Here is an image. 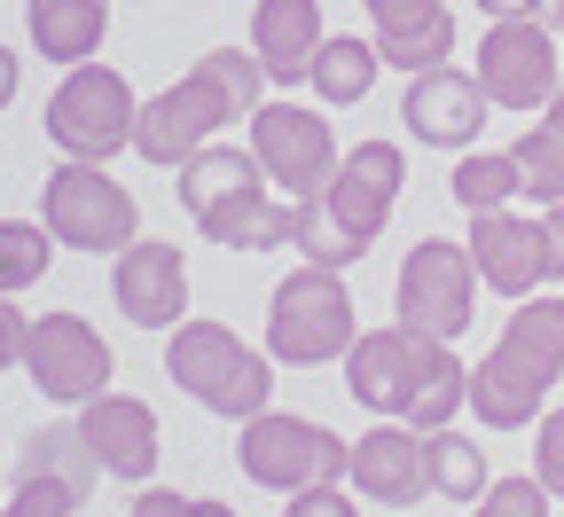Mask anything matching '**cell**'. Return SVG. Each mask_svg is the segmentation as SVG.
<instances>
[{
	"label": "cell",
	"instance_id": "obj_34",
	"mask_svg": "<svg viewBox=\"0 0 564 517\" xmlns=\"http://www.w3.org/2000/svg\"><path fill=\"white\" fill-rule=\"evenodd\" d=\"M282 517H361V509H352V494H345L337 478H322V486H299Z\"/></svg>",
	"mask_w": 564,
	"mask_h": 517
},
{
	"label": "cell",
	"instance_id": "obj_12",
	"mask_svg": "<svg viewBox=\"0 0 564 517\" xmlns=\"http://www.w3.org/2000/svg\"><path fill=\"white\" fill-rule=\"evenodd\" d=\"M470 259H478V282L502 290V299H533V290L564 282V251L549 236V219H525V212H470Z\"/></svg>",
	"mask_w": 564,
	"mask_h": 517
},
{
	"label": "cell",
	"instance_id": "obj_43",
	"mask_svg": "<svg viewBox=\"0 0 564 517\" xmlns=\"http://www.w3.org/2000/svg\"><path fill=\"white\" fill-rule=\"evenodd\" d=\"M549 236H556V251H564V204H549Z\"/></svg>",
	"mask_w": 564,
	"mask_h": 517
},
{
	"label": "cell",
	"instance_id": "obj_37",
	"mask_svg": "<svg viewBox=\"0 0 564 517\" xmlns=\"http://www.w3.org/2000/svg\"><path fill=\"white\" fill-rule=\"evenodd\" d=\"M126 517H188V494H165V486H150V494H141Z\"/></svg>",
	"mask_w": 564,
	"mask_h": 517
},
{
	"label": "cell",
	"instance_id": "obj_1",
	"mask_svg": "<svg viewBox=\"0 0 564 517\" xmlns=\"http://www.w3.org/2000/svg\"><path fill=\"white\" fill-rule=\"evenodd\" d=\"M345 392L369 416H400L415 431H447L470 408V368L447 337H423L408 322L392 330H361L345 353Z\"/></svg>",
	"mask_w": 564,
	"mask_h": 517
},
{
	"label": "cell",
	"instance_id": "obj_33",
	"mask_svg": "<svg viewBox=\"0 0 564 517\" xmlns=\"http://www.w3.org/2000/svg\"><path fill=\"white\" fill-rule=\"evenodd\" d=\"M79 502H70L63 486H47V478H17V494L0 502V517H70Z\"/></svg>",
	"mask_w": 564,
	"mask_h": 517
},
{
	"label": "cell",
	"instance_id": "obj_13",
	"mask_svg": "<svg viewBox=\"0 0 564 517\" xmlns=\"http://www.w3.org/2000/svg\"><path fill=\"white\" fill-rule=\"evenodd\" d=\"M24 368H32V385L55 400V408H87L95 392H110V337L79 314H40L32 337H24Z\"/></svg>",
	"mask_w": 564,
	"mask_h": 517
},
{
	"label": "cell",
	"instance_id": "obj_41",
	"mask_svg": "<svg viewBox=\"0 0 564 517\" xmlns=\"http://www.w3.org/2000/svg\"><path fill=\"white\" fill-rule=\"evenodd\" d=\"M541 126H556V133H564V87L549 95V110H541Z\"/></svg>",
	"mask_w": 564,
	"mask_h": 517
},
{
	"label": "cell",
	"instance_id": "obj_6",
	"mask_svg": "<svg viewBox=\"0 0 564 517\" xmlns=\"http://www.w3.org/2000/svg\"><path fill=\"white\" fill-rule=\"evenodd\" d=\"M133 126H141V103L110 63H70L63 87L47 95V133H55L63 158L110 165L118 150H133Z\"/></svg>",
	"mask_w": 564,
	"mask_h": 517
},
{
	"label": "cell",
	"instance_id": "obj_4",
	"mask_svg": "<svg viewBox=\"0 0 564 517\" xmlns=\"http://www.w3.org/2000/svg\"><path fill=\"white\" fill-rule=\"evenodd\" d=\"M165 368H173V385L196 408L236 416V423H251L267 408V392H274V353L243 345L228 322H181L173 345H165Z\"/></svg>",
	"mask_w": 564,
	"mask_h": 517
},
{
	"label": "cell",
	"instance_id": "obj_15",
	"mask_svg": "<svg viewBox=\"0 0 564 517\" xmlns=\"http://www.w3.org/2000/svg\"><path fill=\"white\" fill-rule=\"evenodd\" d=\"M110 299L133 330H181L188 322V259L165 236H133L110 267Z\"/></svg>",
	"mask_w": 564,
	"mask_h": 517
},
{
	"label": "cell",
	"instance_id": "obj_14",
	"mask_svg": "<svg viewBox=\"0 0 564 517\" xmlns=\"http://www.w3.org/2000/svg\"><path fill=\"white\" fill-rule=\"evenodd\" d=\"M400 181H408L400 141H352V150L337 158L322 204H329L337 236H345L352 251H369V244L384 236V219H392V204H400Z\"/></svg>",
	"mask_w": 564,
	"mask_h": 517
},
{
	"label": "cell",
	"instance_id": "obj_42",
	"mask_svg": "<svg viewBox=\"0 0 564 517\" xmlns=\"http://www.w3.org/2000/svg\"><path fill=\"white\" fill-rule=\"evenodd\" d=\"M188 517H236L228 502H188Z\"/></svg>",
	"mask_w": 564,
	"mask_h": 517
},
{
	"label": "cell",
	"instance_id": "obj_39",
	"mask_svg": "<svg viewBox=\"0 0 564 517\" xmlns=\"http://www.w3.org/2000/svg\"><path fill=\"white\" fill-rule=\"evenodd\" d=\"M478 9H486V24H494V17H533V0H478Z\"/></svg>",
	"mask_w": 564,
	"mask_h": 517
},
{
	"label": "cell",
	"instance_id": "obj_7",
	"mask_svg": "<svg viewBox=\"0 0 564 517\" xmlns=\"http://www.w3.org/2000/svg\"><path fill=\"white\" fill-rule=\"evenodd\" d=\"M345 439L322 431L314 416H291V408H259L236 439V463L251 486L267 494H299V486H322V478H345Z\"/></svg>",
	"mask_w": 564,
	"mask_h": 517
},
{
	"label": "cell",
	"instance_id": "obj_11",
	"mask_svg": "<svg viewBox=\"0 0 564 517\" xmlns=\"http://www.w3.org/2000/svg\"><path fill=\"white\" fill-rule=\"evenodd\" d=\"M478 87L494 95V110H549V95L564 87L556 79V32L541 17H494L486 40H478Z\"/></svg>",
	"mask_w": 564,
	"mask_h": 517
},
{
	"label": "cell",
	"instance_id": "obj_27",
	"mask_svg": "<svg viewBox=\"0 0 564 517\" xmlns=\"http://www.w3.org/2000/svg\"><path fill=\"white\" fill-rule=\"evenodd\" d=\"M447 189H455L463 212H502L518 196V158L510 150H463L455 173H447Z\"/></svg>",
	"mask_w": 564,
	"mask_h": 517
},
{
	"label": "cell",
	"instance_id": "obj_40",
	"mask_svg": "<svg viewBox=\"0 0 564 517\" xmlns=\"http://www.w3.org/2000/svg\"><path fill=\"white\" fill-rule=\"evenodd\" d=\"M533 17H541L549 32H564V0H533Z\"/></svg>",
	"mask_w": 564,
	"mask_h": 517
},
{
	"label": "cell",
	"instance_id": "obj_2",
	"mask_svg": "<svg viewBox=\"0 0 564 517\" xmlns=\"http://www.w3.org/2000/svg\"><path fill=\"white\" fill-rule=\"evenodd\" d=\"M259 103H267V63H259L251 47H204L165 95L141 103L133 150L150 158V165H173V173H181L228 118H251Z\"/></svg>",
	"mask_w": 564,
	"mask_h": 517
},
{
	"label": "cell",
	"instance_id": "obj_38",
	"mask_svg": "<svg viewBox=\"0 0 564 517\" xmlns=\"http://www.w3.org/2000/svg\"><path fill=\"white\" fill-rule=\"evenodd\" d=\"M17 79H24V63H17V47H0V110L17 103Z\"/></svg>",
	"mask_w": 564,
	"mask_h": 517
},
{
	"label": "cell",
	"instance_id": "obj_9",
	"mask_svg": "<svg viewBox=\"0 0 564 517\" xmlns=\"http://www.w3.org/2000/svg\"><path fill=\"white\" fill-rule=\"evenodd\" d=\"M478 259H470V244H447V236H432V244H415L408 259H400V282H392V306H400V322L408 330H423V337H463L470 330V314H478Z\"/></svg>",
	"mask_w": 564,
	"mask_h": 517
},
{
	"label": "cell",
	"instance_id": "obj_28",
	"mask_svg": "<svg viewBox=\"0 0 564 517\" xmlns=\"http://www.w3.org/2000/svg\"><path fill=\"white\" fill-rule=\"evenodd\" d=\"M510 158H518V196L564 204V133H556V126H525Z\"/></svg>",
	"mask_w": 564,
	"mask_h": 517
},
{
	"label": "cell",
	"instance_id": "obj_29",
	"mask_svg": "<svg viewBox=\"0 0 564 517\" xmlns=\"http://www.w3.org/2000/svg\"><path fill=\"white\" fill-rule=\"evenodd\" d=\"M55 259V236H47V219L32 228V219H0V299H17V290H32Z\"/></svg>",
	"mask_w": 564,
	"mask_h": 517
},
{
	"label": "cell",
	"instance_id": "obj_23",
	"mask_svg": "<svg viewBox=\"0 0 564 517\" xmlns=\"http://www.w3.org/2000/svg\"><path fill=\"white\" fill-rule=\"evenodd\" d=\"M102 32H110V0H32V47L63 71L95 63Z\"/></svg>",
	"mask_w": 564,
	"mask_h": 517
},
{
	"label": "cell",
	"instance_id": "obj_35",
	"mask_svg": "<svg viewBox=\"0 0 564 517\" xmlns=\"http://www.w3.org/2000/svg\"><path fill=\"white\" fill-rule=\"evenodd\" d=\"M361 9L377 17V32H392V24H423V17L440 9V0H361Z\"/></svg>",
	"mask_w": 564,
	"mask_h": 517
},
{
	"label": "cell",
	"instance_id": "obj_30",
	"mask_svg": "<svg viewBox=\"0 0 564 517\" xmlns=\"http://www.w3.org/2000/svg\"><path fill=\"white\" fill-rule=\"evenodd\" d=\"M291 244L306 251V267H337V274L361 259V251L337 236V219H329V204H322V196H306V204H299V236H291Z\"/></svg>",
	"mask_w": 564,
	"mask_h": 517
},
{
	"label": "cell",
	"instance_id": "obj_21",
	"mask_svg": "<svg viewBox=\"0 0 564 517\" xmlns=\"http://www.w3.org/2000/svg\"><path fill=\"white\" fill-rule=\"evenodd\" d=\"M17 478H47V486H63L70 502L87 509V502H95L102 463H95V448H87V431H79V423H47V431H32V439H24Z\"/></svg>",
	"mask_w": 564,
	"mask_h": 517
},
{
	"label": "cell",
	"instance_id": "obj_26",
	"mask_svg": "<svg viewBox=\"0 0 564 517\" xmlns=\"http://www.w3.org/2000/svg\"><path fill=\"white\" fill-rule=\"evenodd\" d=\"M377 55H384V71H440L447 55H455V9L440 0L423 24H392V32H377Z\"/></svg>",
	"mask_w": 564,
	"mask_h": 517
},
{
	"label": "cell",
	"instance_id": "obj_10",
	"mask_svg": "<svg viewBox=\"0 0 564 517\" xmlns=\"http://www.w3.org/2000/svg\"><path fill=\"white\" fill-rule=\"evenodd\" d=\"M251 158H259V173L291 196V204H306V196H322L329 173H337V133H329V118L306 110V103H259V110H251Z\"/></svg>",
	"mask_w": 564,
	"mask_h": 517
},
{
	"label": "cell",
	"instance_id": "obj_5",
	"mask_svg": "<svg viewBox=\"0 0 564 517\" xmlns=\"http://www.w3.org/2000/svg\"><path fill=\"white\" fill-rule=\"evenodd\" d=\"M352 337H361V322H352V290L337 267H299L274 282L267 299V353L282 368H322L337 353H352Z\"/></svg>",
	"mask_w": 564,
	"mask_h": 517
},
{
	"label": "cell",
	"instance_id": "obj_36",
	"mask_svg": "<svg viewBox=\"0 0 564 517\" xmlns=\"http://www.w3.org/2000/svg\"><path fill=\"white\" fill-rule=\"evenodd\" d=\"M24 337H32L24 306H9V299H0V368H17V360H24Z\"/></svg>",
	"mask_w": 564,
	"mask_h": 517
},
{
	"label": "cell",
	"instance_id": "obj_16",
	"mask_svg": "<svg viewBox=\"0 0 564 517\" xmlns=\"http://www.w3.org/2000/svg\"><path fill=\"white\" fill-rule=\"evenodd\" d=\"M400 118H408L415 141H432V150H455V158H463L470 141L486 133V118H494V95L478 87V71L440 63V71H415V79H408Z\"/></svg>",
	"mask_w": 564,
	"mask_h": 517
},
{
	"label": "cell",
	"instance_id": "obj_3",
	"mask_svg": "<svg viewBox=\"0 0 564 517\" xmlns=\"http://www.w3.org/2000/svg\"><path fill=\"white\" fill-rule=\"evenodd\" d=\"M556 377H564V299L533 290L502 322L494 353L470 368V416L486 431H525V423H541V400L556 392Z\"/></svg>",
	"mask_w": 564,
	"mask_h": 517
},
{
	"label": "cell",
	"instance_id": "obj_8",
	"mask_svg": "<svg viewBox=\"0 0 564 517\" xmlns=\"http://www.w3.org/2000/svg\"><path fill=\"white\" fill-rule=\"evenodd\" d=\"M40 219H47V236L70 244V251H126V244L141 236L133 196H126V189L110 181V165H95V158H63V165L47 173Z\"/></svg>",
	"mask_w": 564,
	"mask_h": 517
},
{
	"label": "cell",
	"instance_id": "obj_17",
	"mask_svg": "<svg viewBox=\"0 0 564 517\" xmlns=\"http://www.w3.org/2000/svg\"><path fill=\"white\" fill-rule=\"evenodd\" d=\"M345 478H352V494H369V502H384V509H408V502H423V494H432V463H423V431H415V423H400V416H384L377 431H361V439H352V455H345Z\"/></svg>",
	"mask_w": 564,
	"mask_h": 517
},
{
	"label": "cell",
	"instance_id": "obj_18",
	"mask_svg": "<svg viewBox=\"0 0 564 517\" xmlns=\"http://www.w3.org/2000/svg\"><path fill=\"white\" fill-rule=\"evenodd\" d=\"M79 431H87L102 478L150 486V471H158V416H150V400H133V392H95V400L79 408Z\"/></svg>",
	"mask_w": 564,
	"mask_h": 517
},
{
	"label": "cell",
	"instance_id": "obj_22",
	"mask_svg": "<svg viewBox=\"0 0 564 517\" xmlns=\"http://www.w3.org/2000/svg\"><path fill=\"white\" fill-rule=\"evenodd\" d=\"M196 228H204V244H220V251H274V244L299 236V204H274L267 189H251V196H236L220 212H204Z\"/></svg>",
	"mask_w": 564,
	"mask_h": 517
},
{
	"label": "cell",
	"instance_id": "obj_44",
	"mask_svg": "<svg viewBox=\"0 0 564 517\" xmlns=\"http://www.w3.org/2000/svg\"><path fill=\"white\" fill-rule=\"evenodd\" d=\"M0 502H9V494H0Z\"/></svg>",
	"mask_w": 564,
	"mask_h": 517
},
{
	"label": "cell",
	"instance_id": "obj_25",
	"mask_svg": "<svg viewBox=\"0 0 564 517\" xmlns=\"http://www.w3.org/2000/svg\"><path fill=\"white\" fill-rule=\"evenodd\" d=\"M423 463H432V494H447V502H478L486 486H494V471H486V448L470 431H423Z\"/></svg>",
	"mask_w": 564,
	"mask_h": 517
},
{
	"label": "cell",
	"instance_id": "obj_31",
	"mask_svg": "<svg viewBox=\"0 0 564 517\" xmlns=\"http://www.w3.org/2000/svg\"><path fill=\"white\" fill-rule=\"evenodd\" d=\"M549 486L533 478V471H518V478H494L478 502H470V517H549Z\"/></svg>",
	"mask_w": 564,
	"mask_h": 517
},
{
	"label": "cell",
	"instance_id": "obj_19",
	"mask_svg": "<svg viewBox=\"0 0 564 517\" xmlns=\"http://www.w3.org/2000/svg\"><path fill=\"white\" fill-rule=\"evenodd\" d=\"M322 0H259L251 9V55L267 63L274 87H299L314 79V55H322Z\"/></svg>",
	"mask_w": 564,
	"mask_h": 517
},
{
	"label": "cell",
	"instance_id": "obj_20",
	"mask_svg": "<svg viewBox=\"0 0 564 517\" xmlns=\"http://www.w3.org/2000/svg\"><path fill=\"white\" fill-rule=\"evenodd\" d=\"M251 189H267V173H259L251 150H228V141H204V150L181 165V212H188V219L220 212V204H236V196H251Z\"/></svg>",
	"mask_w": 564,
	"mask_h": 517
},
{
	"label": "cell",
	"instance_id": "obj_32",
	"mask_svg": "<svg viewBox=\"0 0 564 517\" xmlns=\"http://www.w3.org/2000/svg\"><path fill=\"white\" fill-rule=\"evenodd\" d=\"M533 478L564 502V408H549V416L533 423Z\"/></svg>",
	"mask_w": 564,
	"mask_h": 517
},
{
	"label": "cell",
	"instance_id": "obj_24",
	"mask_svg": "<svg viewBox=\"0 0 564 517\" xmlns=\"http://www.w3.org/2000/svg\"><path fill=\"white\" fill-rule=\"evenodd\" d=\"M377 71H384L377 40H352V32H337V40H322V55H314V79H306V87H314L322 103H369Z\"/></svg>",
	"mask_w": 564,
	"mask_h": 517
}]
</instances>
